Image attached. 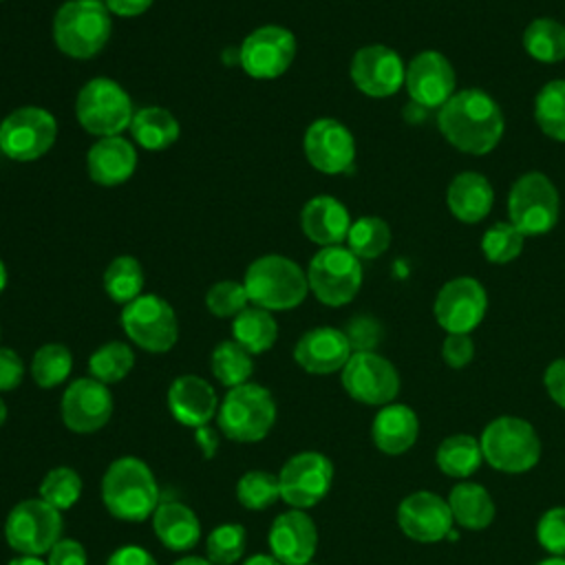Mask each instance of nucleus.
Wrapping results in <instances>:
<instances>
[{
	"instance_id": "09e8293b",
	"label": "nucleus",
	"mask_w": 565,
	"mask_h": 565,
	"mask_svg": "<svg viewBox=\"0 0 565 565\" xmlns=\"http://www.w3.org/2000/svg\"><path fill=\"white\" fill-rule=\"evenodd\" d=\"M441 358L450 369H463L475 358V342L468 333H448L441 344Z\"/></svg>"
},
{
	"instance_id": "aec40b11",
	"label": "nucleus",
	"mask_w": 565,
	"mask_h": 565,
	"mask_svg": "<svg viewBox=\"0 0 565 565\" xmlns=\"http://www.w3.org/2000/svg\"><path fill=\"white\" fill-rule=\"evenodd\" d=\"M399 530L419 543H437L452 530V512L446 499L430 490H417L397 505Z\"/></svg>"
},
{
	"instance_id": "9d476101",
	"label": "nucleus",
	"mask_w": 565,
	"mask_h": 565,
	"mask_svg": "<svg viewBox=\"0 0 565 565\" xmlns=\"http://www.w3.org/2000/svg\"><path fill=\"white\" fill-rule=\"evenodd\" d=\"M57 137L55 117L40 106H22L0 121V152L13 161L44 157Z\"/></svg>"
},
{
	"instance_id": "3c124183",
	"label": "nucleus",
	"mask_w": 565,
	"mask_h": 565,
	"mask_svg": "<svg viewBox=\"0 0 565 565\" xmlns=\"http://www.w3.org/2000/svg\"><path fill=\"white\" fill-rule=\"evenodd\" d=\"M49 565H88L86 550L79 541L75 539H60L51 550H49Z\"/></svg>"
},
{
	"instance_id": "a211bd4d",
	"label": "nucleus",
	"mask_w": 565,
	"mask_h": 565,
	"mask_svg": "<svg viewBox=\"0 0 565 565\" xmlns=\"http://www.w3.org/2000/svg\"><path fill=\"white\" fill-rule=\"evenodd\" d=\"M307 161L324 174H342L353 166L355 141L349 128L335 119H316L302 139Z\"/></svg>"
},
{
	"instance_id": "052dcab7",
	"label": "nucleus",
	"mask_w": 565,
	"mask_h": 565,
	"mask_svg": "<svg viewBox=\"0 0 565 565\" xmlns=\"http://www.w3.org/2000/svg\"><path fill=\"white\" fill-rule=\"evenodd\" d=\"M174 565H212V563L207 558H203V556H183Z\"/></svg>"
},
{
	"instance_id": "c85d7f7f",
	"label": "nucleus",
	"mask_w": 565,
	"mask_h": 565,
	"mask_svg": "<svg viewBox=\"0 0 565 565\" xmlns=\"http://www.w3.org/2000/svg\"><path fill=\"white\" fill-rule=\"evenodd\" d=\"M446 201L455 218L463 223H477L488 216L494 201V192L483 174L461 172L450 181Z\"/></svg>"
},
{
	"instance_id": "2f4dec72",
	"label": "nucleus",
	"mask_w": 565,
	"mask_h": 565,
	"mask_svg": "<svg viewBox=\"0 0 565 565\" xmlns=\"http://www.w3.org/2000/svg\"><path fill=\"white\" fill-rule=\"evenodd\" d=\"M232 335H234V342H238L247 353L258 355L274 347L278 338V324L271 311L252 305L243 309L238 316H234Z\"/></svg>"
},
{
	"instance_id": "f3484780",
	"label": "nucleus",
	"mask_w": 565,
	"mask_h": 565,
	"mask_svg": "<svg viewBox=\"0 0 565 565\" xmlns=\"http://www.w3.org/2000/svg\"><path fill=\"white\" fill-rule=\"evenodd\" d=\"M113 393L95 377H79L71 382L62 395V422L73 433H95L104 428L113 415Z\"/></svg>"
},
{
	"instance_id": "4be33fe9",
	"label": "nucleus",
	"mask_w": 565,
	"mask_h": 565,
	"mask_svg": "<svg viewBox=\"0 0 565 565\" xmlns=\"http://www.w3.org/2000/svg\"><path fill=\"white\" fill-rule=\"evenodd\" d=\"M267 543L282 565H307L318 547V530L305 510L291 508L274 519Z\"/></svg>"
},
{
	"instance_id": "b1692460",
	"label": "nucleus",
	"mask_w": 565,
	"mask_h": 565,
	"mask_svg": "<svg viewBox=\"0 0 565 565\" xmlns=\"http://www.w3.org/2000/svg\"><path fill=\"white\" fill-rule=\"evenodd\" d=\"M170 415L188 428L207 426L218 413V397L212 384L199 375H179L168 388Z\"/></svg>"
},
{
	"instance_id": "7c9ffc66",
	"label": "nucleus",
	"mask_w": 565,
	"mask_h": 565,
	"mask_svg": "<svg viewBox=\"0 0 565 565\" xmlns=\"http://www.w3.org/2000/svg\"><path fill=\"white\" fill-rule=\"evenodd\" d=\"M130 130L135 141L146 150H166L179 139L177 117L161 106H146L132 115Z\"/></svg>"
},
{
	"instance_id": "412c9836",
	"label": "nucleus",
	"mask_w": 565,
	"mask_h": 565,
	"mask_svg": "<svg viewBox=\"0 0 565 565\" xmlns=\"http://www.w3.org/2000/svg\"><path fill=\"white\" fill-rule=\"evenodd\" d=\"M404 84L411 102L424 108H441L455 95V71L441 53L422 51L408 62Z\"/></svg>"
},
{
	"instance_id": "473e14b6",
	"label": "nucleus",
	"mask_w": 565,
	"mask_h": 565,
	"mask_svg": "<svg viewBox=\"0 0 565 565\" xmlns=\"http://www.w3.org/2000/svg\"><path fill=\"white\" fill-rule=\"evenodd\" d=\"M481 461H483L481 444L472 435H466V433L446 437L437 446V452H435L437 468L452 479L470 477L472 472H477Z\"/></svg>"
},
{
	"instance_id": "8fccbe9b",
	"label": "nucleus",
	"mask_w": 565,
	"mask_h": 565,
	"mask_svg": "<svg viewBox=\"0 0 565 565\" xmlns=\"http://www.w3.org/2000/svg\"><path fill=\"white\" fill-rule=\"evenodd\" d=\"M24 380L22 358L7 347H0V393L15 391Z\"/></svg>"
},
{
	"instance_id": "0e129e2a",
	"label": "nucleus",
	"mask_w": 565,
	"mask_h": 565,
	"mask_svg": "<svg viewBox=\"0 0 565 565\" xmlns=\"http://www.w3.org/2000/svg\"><path fill=\"white\" fill-rule=\"evenodd\" d=\"M7 415H9V413H7V404H4V399L0 397V426L7 422Z\"/></svg>"
},
{
	"instance_id": "bb28decb",
	"label": "nucleus",
	"mask_w": 565,
	"mask_h": 565,
	"mask_svg": "<svg viewBox=\"0 0 565 565\" xmlns=\"http://www.w3.org/2000/svg\"><path fill=\"white\" fill-rule=\"evenodd\" d=\"M419 435V419L406 404H386L377 411L371 437L377 450L384 455H402L413 448Z\"/></svg>"
},
{
	"instance_id": "ddd939ff",
	"label": "nucleus",
	"mask_w": 565,
	"mask_h": 565,
	"mask_svg": "<svg viewBox=\"0 0 565 565\" xmlns=\"http://www.w3.org/2000/svg\"><path fill=\"white\" fill-rule=\"evenodd\" d=\"M331 483L333 463L327 455L316 450L291 455L278 472L280 499L296 510H307L320 503L329 494Z\"/></svg>"
},
{
	"instance_id": "6ab92c4d",
	"label": "nucleus",
	"mask_w": 565,
	"mask_h": 565,
	"mask_svg": "<svg viewBox=\"0 0 565 565\" xmlns=\"http://www.w3.org/2000/svg\"><path fill=\"white\" fill-rule=\"evenodd\" d=\"M351 79L369 97H388L402 88L406 68L393 49L369 44L355 51L351 60Z\"/></svg>"
},
{
	"instance_id": "f704fd0d",
	"label": "nucleus",
	"mask_w": 565,
	"mask_h": 565,
	"mask_svg": "<svg viewBox=\"0 0 565 565\" xmlns=\"http://www.w3.org/2000/svg\"><path fill=\"white\" fill-rule=\"evenodd\" d=\"M104 289L110 300L128 305L141 296L143 269L132 256H117L104 271Z\"/></svg>"
},
{
	"instance_id": "4c0bfd02",
	"label": "nucleus",
	"mask_w": 565,
	"mask_h": 565,
	"mask_svg": "<svg viewBox=\"0 0 565 565\" xmlns=\"http://www.w3.org/2000/svg\"><path fill=\"white\" fill-rule=\"evenodd\" d=\"M534 117L547 137L565 141V79L547 82L539 90L534 99Z\"/></svg>"
},
{
	"instance_id": "f8f14e48",
	"label": "nucleus",
	"mask_w": 565,
	"mask_h": 565,
	"mask_svg": "<svg viewBox=\"0 0 565 565\" xmlns=\"http://www.w3.org/2000/svg\"><path fill=\"white\" fill-rule=\"evenodd\" d=\"M508 216L525 236L550 232L558 221V192L541 172L519 177L508 196Z\"/></svg>"
},
{
	"instance_id": "4468645a",
	"label": "nucleus",
	"mask_w": 565,
	"mask_h": 565,
	"mask_svg": "<svg viewBox=\"0 0 565 565\" xmlns=\"http://www.w3.org/2000/svg\"><path fill=\"white\" fill-rule=\"evenodd\" d=\"M344 391L360 404L386 406L399 393V375L395 366L375 351L351 353L342 369Z\"/></svg>"
},
{
	"instance_id": "393cba45",
	"label": "nucleus",
	"mask_w": 565,
	"mask_h": 565,
	"mask_svg": "<svg viewBox=\"0 0 565 565\" xmlns=\"http://www.w3.org/2000/svg\"><path fill=\"white\" fill-rule=\"evenodd\" d=\"M86 168L95 183L106 188L119 185L132 177L137 168V150L121 135L99 137L86 154Z\"/></svg>"
},
{
	"instance_id": "bf43d9fd",
	"label": "nucleus",
	"mask_w": 565,
	"mask_h": 565,
	"mask_svg": "<svg viewBox=\"0 0 565 565\" xmlns=\"http://www.w3.org/2000/svg\"><path fill=\"white\" fill-rule=\"evenodd\" d=\"M7 565H49V563L42 561L40 556H24V554H20L18 558H11Z\"/></svg>"
},
{
	"instance_id": "58836bf2",
	"label": "nucleus",
	"mask_w": 565,
	"mask_h": 565,
	"mask_svg": "<svg viewBox=\"0 0 565 565\" xmlns=\"http://www.w3.org/2000/svg\"><path fill=\"white\" fill-rule=\"evenodd\" d=\"M73 369V355L64 344L49 342L33 353L31 360V377L40 388L60 386Z\"/></svg>"
},
{
	"instance_id": "49530a36",
	"label": "nucleus",
	"mask_w": 565,
	"mask_h": 565,
	"mask_svg": "<svg viewBox=\"0 0 565 565\" xmlns=\"http://www.w3.org/2000/svg\"><path fill=\"white\" fill-rule=\"evenodd\" d=\"M536 539L552 556H565V505L543 512L536 523Z\"/></svg>"
},
{
	"instance_id": "6e6552de",
	"label": "nucleus",
	"mask_w": 565,
	"mask_h": 565,
	"mask_svg": "<svg viewBox=\"0 0 565 565\" xmlns=\"http://www.w3.org/2000/svg\"><path fill=\"white\" fill-rule=\"evenodd\" d=\"M62 512L46 501L24 499L15 503L4 521V539L24 556H42L62 539Z\"/></svg>"
},
{
	"instance_id": "7ed1b4c3",
	"label": "nucleus",
	"mask_w": 565,
	"mask_h": 565,
	"mask_svg": "<svg viewBox=\"0 0 565 565\" xmlns=\"http://www.w3.org/2000/svg\"><path fill=\"white\" fill-rule=\"evenodd\" d=\"M113 31L104 0H66L53 18L55 46L75 60L97 55Z\"/></svg>"
},
{
	"instance_id": "5701e85b",
	"label": "nucleus",
	"mask_w": 565,
	"mask_h": 565,
	"mask_svg": "<svg viewBox=\"0 0 565 565\" xmlns=\"http://www.w3.org/2000/svg\"><path fill=\"white\" fill-rule=\"evenodd\" d=\"M351 344L344 331L335 327H316L300 335L294 347V360L300 369L313 375L342 371L351 358Z\"/></svg>"
},
{
	"instance_id": "2eb2a0df",
	"label": "nucleus",
	"mask_w": 565,
	"mask_h": 565,
	"mask_svg": "<svg viewBox=\"0 0 565 565\" xmlns=\"http://www.w3.org/2000/svg\"><path fill=\"white\" fill-rule=\"evenodd\" d=\"M296 57V38L280 24H265L252 31L238 51L243 71L254 79L280 77Z\"/></svg>"
},
{
	"instance_id": "a878e982",
	"label": "nucleus",
	"mask_w": 565,
	"mask_h": 565,
	"mask_svg": "<svg viewBox=\"0 0 565 565\" xmlns=\"http://www.w3.org/2000/svg\"><path fill=\"white\" fill-rule=\"evenodd\" d=\"M300 225L309 241L322 247H331L340 245L347 238L351 218L347 207L338 199L320 194L305 203L300 212Z\"/></svg>"
},
{
	"instance_id": "72a5a7b5",
	"label": "nucleus",
	"mask_w": 565,
	"mask_h": 565,
	"mask_svg": "<svg viewBox=\"0 0 565 565\" xmlns=\"http://www.w3.org/2000/svg\"><path fill=\"white\" fill-rule=\"evenodd\" d=\"M523 49L536 62L554 64L565 60V26L552 18H539L523 31Z\"/></svg>"
},
{
	"instance_id": "c03bdc74",
	"label": "nucleus",
	"mask_w": 565,
	"mask_h": 565,
	"mask_svg": "<svg viewBox=\"0 0 565 565\" xmlns=\"http://www.w3.org/2000/svg\"><path fill=\"white\" fill-rule=\"evenodd\" d=\"M525 234L512 223H494L481 238V249L490 263L505 265L523 252Z\"/></svg>"
},
{
	"instance_id": "e2e57ef3",
	"label": "nucleus",
	"mask_w": 565,
	"mask_h": 565,
	"mask_svg": "<svg viewBox=\"0 0 565 565\" xmlns=\"http://www.w3.org/2000/svg\"><path fill=\"white\" fill-rule=\"evenodd\" d=\"M7 278H9L7 267H4V263L0 260V294H2V291H4V287H7Z\"/></svg>"
},
{
	"instance_id": "c756f323",
	"label": "nucleus",
	"mask_w": 565,
	"mask_h": 565,
	"mask_svg": "<svg viewBox=\"0 0 565 565\" xmlns=\"http://www.w3.org/2000/svg\"><path fill=\"white\" fill-rule=\"evenodd\" d=\"M448 505L452 512V521L459 523L463 530H486L497 514V505L490 497V492L472 481H459L450 494Z\"/></svg>"
},
{
	"instance_id": "39448f33",
	"label": "nucleus",
	"mask_w": 565,
	"mask_h": 565,
	"mask_svg": "<svg viewBox=\"0 0 565 565\" xmlns=\"http://www.w3.org/2000/svg\"><path fill=\"white\" fill-rule=\"evenodd\" d=\"M216 422L221 433L238 444H254L269 435L276 424V402L263 384L245 382L223 397Z\"/></svg>"
},
{
	"instance_id": "603ef678",
	"label": "nucleus",
	"mask_w": 565,
	"mask_h": 565,
	"mask_svg": "<svg viewBox=\"0 0 565 565\" xmlns=\"http://www.w3.org/2000/svg\"><path fill=\"white\" fill-rule=\"evenodd\" d=\"M543 384L547 395L565 411V358L554 360L543 375Z\"/></svg>"
},
{
	"instance_id": "f03ea898",
	"label": "nucleus",
	"mask_w": 565,
	"mask_h": 565,
	"mask_svg": "<svg viewBox=\"0 0 565 565\" xmlns=\"http://www.w3.org/2000/svg\"><path fill=\"white\" fill-rule=\"evenodd\" d=\"M102 501L110 516L141 523L159 505V486L150 466L132 455L115 459L102 477Z\"/></svg>"
},
{
	"instance_id": "9b49d317",
	"label": "nucleus",
	"mask_w": 565,
	"mask_h": 565,
	"mask_svg": "<svg viewBox=\"0 0 565 565\" xmlns=\"http://www.w3.org/2000/svg\"><path fill=\"white\" fill-rule=\"evenodd\" d=\"M126 335L143 351L166 353L177 344L179 322L168 300L157 294H141L121 311Z\"/></svg>"
},
{
	"instance_id": "864d4df0",
	"label": "nucleus",
	"mask_w": 565,
	"mask_h": 565,
	"mask_svg": "<svg viewBox=\"0 0 565 565\" xmlns=\"http://www.w3.org/2000/svg\"><path fill=\"white\" fill-rule=\"evenodd\" d=\"M106 565H157V561L148 550L139 545H124L108 556Z\"/></svg>"
},
{
	"instance_id": "c9c22d12",
	"label": "nucleus",
	"mask_w": 565,
	"mask_h": 565,
	"mask_svg": "<svg viewBox=\"0 0 565 565\" xmlns=\"http://www.w3.org/2000/svg\"><path fill=\"white\" fill-rule=\"evenodd\" d=\"M135 366V353L126 342L113 340L95 349L88 358V371L90 377L99 380L102 384H115L121 382Z\"/></svg>"
},
{
	"instance_id": "79ce46f5",
	"label": "nucleus",
	"mask_w": 565,
	"mask_h": 565,
	"mask_svg": "<svg viewBox=\"0 0 565 565\" xmlns=\"http://www.w3.org/2000/svg\"><path fill=\"white\" fill-rule=\"evenodd\" d=\"M236 499L247 510H267L280 499L278 475L267 470H247L236 483Z\"/></svg>"
},
{
	"instance_id": "423d86ee",
	"label": "nucleus",
	"mask_w": 565,
	"mask_h": 565,
	"mask_svg": "<svg viewBox=\"0 0 565 565\" xmlns=\"http://www.w3.org/2000/svg\"><path fill=\"white\" fill-rule=\"evenodd\" d=\"M479 444L483 461L508 475L527 472L541 459V439L534 426L521 417L503 415L488 422Z\"/></svg>"
},
{
	"instance_id": "de8ad7c7",
	"label": "nucleus",
	"mask_w": 565,
	"mask_h": 565,
	"mask_svg": "<svg viewBox=\"0 0 565 565\" xmlns=\"http://www.w3.org/2000/svg\"><path fill=\"white\" fill-rule=\"evenodd\" d=\"M344 335L351 344L353 353L362 351H375V347L382 342V324L373 316H355L347 322Z\"/></svg>"
},
{
	"instance_id": "69168bd1",
	"label": "nucleus",
	"mask_w": 565,
	"mask_h": 565,
	"mask_svg": "<svg viewBox=\"0 0 565 565\" xmlns=\"http://www.w3.org/2000/svg\"><path fill=\"white\" fill-rule=\"evenodd\" d=\"M307 565H313V563H307Z\"/></svg>"
},
{
	"instance_id": "680f3d73",
	"label": "nucleus",
	"mask_w": 565,
	"mask_h": 565,
	"mask_svg": "<svg viewBox=\"0 0 565 565\" xmlns=\"http://www.w3.org/2000/svg\"><path fill=\"white\" fill-rule=\"evenodd\" d=\"M536 565H565V556H550V558L539 561Z\"/></svg>"
},
{
	"instance_id": "cd10ccee",
	"label": "nucleus",
	"mask_w": 565,
	"mask_h": 565,
	"mask_svg": "<svg viewBox=\"0 0 565 565\" xmlns=\"http://www.w3.org/2000/svg\"><path fill=\"white\" fill-rule=\"evenodd\" d=\"M152 530L161 545L172 552H188L201 541L199 516L181 501L159 503L152 512Z\"/></svg>"
},
{
	"instance_id": "338daca9",
	"label": "nucleus",
	"mask_w": 565,
	"mask_h": 565,
	"mask_svg": "<svg viewBox=\"0 0 565 565\" xmlns=\"http://www.w3.org/2000/svg\"><path fill=\"white\" fill-rule=\"evenodd\" d=\"M0 2H2V0H0Z\"/></svg>"
},
{
	"instance_id": "ea45409f",
	"label": "nucleus",
	"mask_w": 565,
	"mask_h": 565,
	"mask_svg": "<svg viewBox=\"0 0 565 565\" xmlns=\"http://www.w3.org/2000/svg\"><path fill=\"white\" fill-rule=\"evenodd\" d=\"M347 245L358 258H377L391 245V230L380 216H360L349 227Z\"/></svg>"
},
{
	"instance_id": "20e7f679",
	"label": "nucleus",
	"mask_w": 565,
	"mask_h": 565,
	"mask_svg": "<svg viewBox=\"0 0 565 565\" xmlns=\"http://www.w3.org/2000/svg\"><path fill=\"white\" fill-rule=\"evenodd\" d=\"M249 302L267 311H287L298 307L309 291L307 274L287 256L265 254L256 258L243 280Z\"/></svg>"
},
{
	"instance_id": "1a4fd4ad",
	"label": "nucleus",
	"mask_w": 565,
	"mask_h": 565,
	"mask_svg": "<svg viewBox=\"0 0 565 565\" xmlns=\"http://www.w3.org/2000/svg\"><path fill=\"white\" fill-rule=\"evenodd\" d=\"M309 289L329 307H342L355 298L362 285L360 258L342 245L322 247L307 269Z\"/></svg>"
},
{
	"instance_id": "dca6fc26",
	"label": "nucleus",
	"mask_w": 565,
	"mask_h": 565,
	"mask_svg": "<svg viewBox=\"0 0 565 565\" xmlns=\"http://www.w3.org/2000/svg\"><path fill=\"white\" fill-rule=\"evenodd\" d=\"M488 298L479 280L459 276L448 280L433 305L435 320L448 333H470L486 316Z\"/></svg>"
},
{
	"instance_id": "a19ab883",
	"label": "nucleus",
	"mask_w": 565,
	"mask_h": 565,
	"mask_svg": "<svg viewBox=\"0 0 565 565\" xmlns=\"http://www.w3.org/2000/svg\"><path fill=\"white\" fill-rule=\"evenodd\" d=\"M38 494L60 512L68 510L82 497V477L68 466H57L42 477Z\"/></svg>"
},
{
	"instance_id": "5fc2aeb1",
	"label": "nucleus",
	"mask_w": 565,
	"mask_h": 565,
	"mask_svg": "<svg viewBox=\"0 0 565 565\" xmlns=\"http://www.w3.org/2000/svg\"><path fill=\"white\" fill-rule=\"evenodd\" d=\"M108 11L121 18H132V15H141L143 11L150 9V4L154 0H104Z\"/></svg>"
},
{
	"instance_id": "4d7b16f0",
	"label": "nucleus",
	"mask_w": 565,
	"mask_h": 565,
	"mask_svg": "<svg viewBox=\"0 0 565 565\" xmlns=\"http://www.w3.org/2000/svg\"><path fill=\"white\" fill-rule=\"evenodd\" d=\"M426 110H428V108H424V106L411 102V104L404 108V117H406L408 121H422V119L426 117Z\"/></svg>"
},
{
	"instance_id": "13d9d810",
	"label": "nucleus",
	"mask_w": 565,
	"mask_h": 565,
	"mask_svg": "<svg viewBox=\"0 0 565 565\" xmlns=\"http://www.w3.org/2000/svg\"><path fill=\"white\" fill-rule=\"evenodd\" d=\"M243 565H282V563L271 554H254Z\"/></svg>"
},
{
	"instance_id": "0eeeda50",
	"label": "nucleus",
	"mask_w": 565,
	"mask_h": 565,
	"mask_svg": "<svg viewBox=\"0 0 565 565\" xmlns=\"http://www.w3.org/2000/svg\"><path fill=\"white\" fill-rule=\"evenodd\" d=\"M79 126L95 137H113L130 128L132 102L128 93L108 77L88 79L75 99Z\"/></svg>"
},
{
	"instance_id": "f257e3e1",
	"label": "nucleus",
	"mask_w": 565,
	"mask_h": 565,
	"mask_svg": "<svg viewBox=\"0 0 565 565\" xmlns=\"http://www.w3.org/2000/svg\"><path fill=\"white\" fill-rule=\"evenodd\" d=\"M437 126L457 150L488 154L501 141L503 115L488 93L463 88L439 108Z\"/></svg>"
},
{
	"instance_id": "37998d69",
	"label": "nucleus",
	"mask_w": 565,
	"mask_h": 565,
	"mask_svg": "<svg viewBox=\"0 0 565 565\" xmlns=\"http://www.w3.org/2000/svg\"><path fill=\"white\" fill-rule=\"evenodd\" d=\"M245 552V527L241 523H221L205 539V558L212 565H234Z\"/></svg>"
},
{
	"instance_id": "a18cd8bd",
	"label": "nucleus",
	"mask_w": 565,
	"mask_h": 565,
	"mask_svg": "<svg viewBox=\"0 0 565 565\" xmlns=\"http://www.w3.org/2000/svg\"><path fill=\"white\" fill-rule=\"evenodd\" d=\"M205 307L216 318H234L249 307V296L243 282L221 280L207 289Z\"/></svg>"
},
{
	"instance_id": "e433bc0d",
	"label": "nucleus",
	"mask_w": 565,
	"mask_h": 565,
	"mask_svg": "<svg viewBox=\"0 0 565 565\" xmlns=\"http://www.w3.org/2000/svg\"><path fill=\"white\" fill-rule=\"evenodd\" d=\"M254 371V362H252V353H247L238 342L234 340H223L214 347L212 351V373L214 377L227 386H241L249 380Z\"/></svg>"
},
{
	"instance_id": "6e6d98bb",
	"label": "nucleus",
	"mask_w": 565,
	"mask_h": 565,
	"mask_svg": "<svg viewBox=\"0 0 565 565\" xmlns=\"http://www.w3.org/2000/svg\"><path fill=\"white\" fill-rule=\"evenodd\" d=\"M194 441H196L199 450L203 452V459H212L216 455V450H218V435L210 426L194 428Z\"/></svg>"
}]
</instances>
